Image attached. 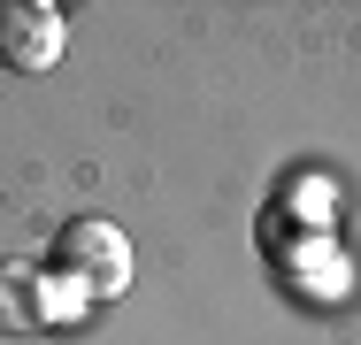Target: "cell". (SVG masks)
<instances>
[{
	"label": "cell",
	"instance_id": "obj_1",
	"mask_svg": "<svg viewBox=\"0 0 361 345\" xmlns=\"http://www.w3.org/2000/svg\"><path fill=\"white\" fill-rule=\"evenodd\" d=\"M47 269L62 276L77 299H108V291L131 284V238H123L116 222H100V215H77V222H62Z\"/></svg>",
	"mask_w": 361,
	"mask_h": 345
},
{
	"label": "cell",
	"instance_id": "obj_2",
	"mask_svg": "<svg viewBox=\"0 0 361 345\" xmlns=\"http://www.w3.org/2000/svg\"><path fill=\"white\" fill-rule=\"evenodd\" d=\"M70 307H77V291L47 261H0V330L31 338V330H54Z\"/></svg>",
	"mask_w": 361,
	"mask_h": 345
},
{
	"label": "cell",
	"instance_id": "obj_3",
	"mask_svg": "<svg viewBox=\"0 0 361 345\" xmlns=\"http://www.w3.org/2000/svg\"><path fill=\"white\" fill-rule=\"evenodd\" d=\"M62 54H70V15H62V8H47V0L0 8V69H16V77H47Z\"/></svg>",
	"mask_w": 361,
	"mask_h": 345
}]
</instances>
